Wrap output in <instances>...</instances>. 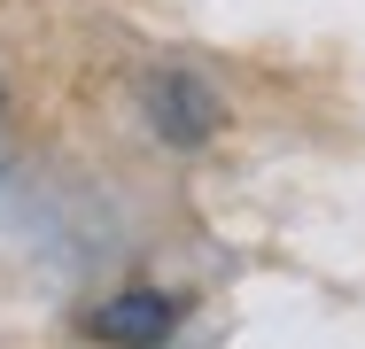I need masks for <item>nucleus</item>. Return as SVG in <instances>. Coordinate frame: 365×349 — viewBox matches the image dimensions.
I'll return each mask as SVG.
<instances>
[{
    "label": "nucleus",
    "instance_id": "obj_2",
    "mask_svg": "<svg viewBox=\"0 0 365 349\" xmlns=\"http://www.w3.org/2000/svg\"><path fill=\"white\" fill-rule=\"evenodd\" d=\"M171 295H155V287H133V295H109L86 326H93V342H109V349H155L163 334H171Z\"/></svg>",
    "mask_w": 365,
    "mask_h": 349
},
{
    "label": "nucleus",
    "instance_id": "obj_1",
    "mask_svg": "<svg viewBox=\"0 0 365 349\" xmlns=\"http://www.w3.org/2000/svg\"><path fill=\"white\" fill-rule=\"evenodd\" d=\"M148 125L163 140H210L225 125V109H218V93L202 85V78H187V70H163V78H148Z\"/></svg>",
    "mask_w": 365,
    "mask_h": 349
}]
</instances>
